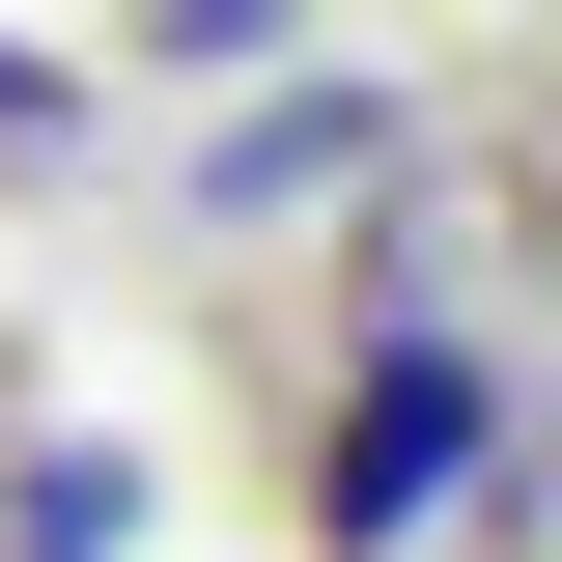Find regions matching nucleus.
Segmentation results:
<instances>
[{
	"label": "nucleus",
	"instance_id": "1",
	"mask_svg": "<svg viewBox=\"0 0 562 562\" xmlns=\"http://www.w3.org/2000/svg\"><path fill=\"white\" fill-rule=\"evenodd\" d=\"M479 450H506L479 338H450V310H394V338L338 366V422H310V535H338V562H422L450 506H479Z\"/></svg>",
	"mask_w": 562,
	"mask_h": 562
},
{
	"label": "nucleus",
	"instance_id": "2",
	"mask_svg": "<svg viewBox=\"0 0 562 562\" xmlns=\"http://www.w3.org/2000/svg\"><path fill=\"white\" fill-rule=\"evenodd\" d=\"M366 169H394V85H281V113L198 140V225H310V198H366Z\"/></svg>",
	"mask_w": 562,
	"mask_h": 562
},
{
	"label": "nucleus",
	"instance_id": "3",
	"mask_svg": "<svg viewBox=\"0 0 562 562\" xmlns=\"http://www.w3.org/2000/svg\"><path fill=\"white\" fill-rule=\"evenodd\" d=\"M0 562H140V450H29V506H0Z\"/></svg>",
	"mask_w": 562,
	"mask_h": 562
},
{
	"label": "nucleus",
	"instance_id": "4",
	"mask_svg": "<svg viewBox=\"0 0 562 562\" xmlns=\"http://www.w3.org/2000/svg\"><path fill=\"white\" fill-rule=\"evenodd\" d=\"M140 57H281V0H140Z\"/></svg>",
	"mask_w": 562,
	"mask_h": 562
},
{
	"label": "nucleus",
	"instance_id": "5",
	"mask_svg": "<svg viewBox=\"0 0 562 562\" xmlns=\"http://www.w3.org/2000/svg\"><path fill=\"white\" fill-rule=\"evenodd\" d=\"M0 140H85V85H57V57H29V29H0Z\"/></svg>",
	"mask_w": 562,
	"mask_h": 562
}]
</instances>
